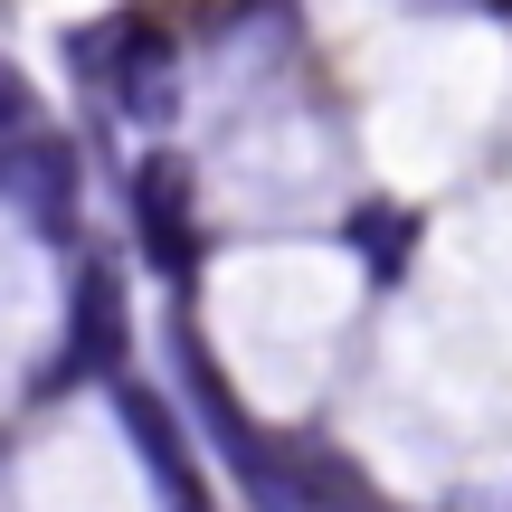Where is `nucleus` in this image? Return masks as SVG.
<instances>
[{
	"label": "nucleus",
	"instance_id": "nucleus-1",
	"mask_svg": "<svg viewBox=\"0 0 512 512\" xmlns=\"http://www.w3.org/2000/svg\"><path fill=\"white\" fill-rule=\"evenodd\" d=\"M76 57H86V76H105V86H114V105H124L133 124H152V133L171 124V105H181V57H171V29H162V19L124 10V19H105V29L76 38Z\"/></svg>",
	"mask_w": 512,
	"mask_h": 512
},
{
	"label": "nucleus",
	"instance_id": "nucleus-2",
	"mask_svg": "<svg viewBox=\"0 0 512 512\" xmlns=\"http://www.w3.org/2000/svg\"><path fill=\"white\" fill-rule=\"evenodd\" d=\"M105 389H114V418H124V437H133V456H143V475H152V494H162V503H200L209 484H200V465H190V446H181V427L162 418V399H152V389L133 380L124 361L105 370Z\"/></svg>",
	"mask_w": 512,
	"mask_h": 512
},
{
	"label": "nucleus",
	"instance_id": "nucleus-3",
	"mask_svg": "<svg viewBox=\"0 0 512 512\" xmlns=\"http://www.w3.org/2000/svg\"><path fill=\"white\" fill-rule=\"evenodd\" d=\"M133 228H143V247H152V266H162V275H190L200 238H190L181 162H143V171H133Z\"/></svg>",
	"mask_w": 512,
	"mask_h": 512
},
{
	"label": "nucleus",
	"instance_id": "nucleus-4",
	"mask_svg": "<svg viewBox=\"0 0 512 512\" xmlns=\"http://www.w3.org/2000/svg\"><path fill=\"white\" fill-rule=\"evenodd\" d=\"M124 361V294H114V266H86L76 285V332L57 351V380H105Z\"/></svg>",
	"mask_w": 512,
	"mask_h": 512
},
{
	"label": "nucleus",
	"instance_id": "nucleus-5",
	"mask_svg": "<svg viewBox=\"0 0 512 512\" xmlns=\"http://www.w3.org/2000/svg\"><path fill=\"white\" fill-rule=\"evenodd\" d=\"M29 114H38V105H29V86L0 67V133H10V124H29Z\"/></svg>",
	"mask_w": 512,
	"mask_h": 512
},
{
	"label": "nucleus",
	"instance_id": "nucleus-6",
	"mask_svg": "<svg viewBox=\"0 0 512 512\" xmlns=\"http://www.w3.org/2000/svg\"><path fill=\"white\" fill-rule=\"evenodd\" d=\"M399 10H503V0H399Z\"/></svg>",
	"mask_w": 512,
	"mask_h": 512
}]
</instances>
